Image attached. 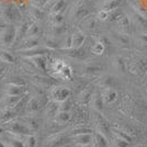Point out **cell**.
<instances>
[{
    "label": "cell",
    "instance_id": "cell-22",
    "mask_svg": "<svg viewBox=\"0 0 147 147\" xmlns=\"http://www.w3.org/2000/svg\"><path fill=\"white\" fill-rule=\"evenodd\" d=\"M6 68H7L6 64H3V63H1V61H0V76H1L2 74L5 73V70H6Z\"/></svg>",
    "mask_w": 147,
    "mask_h": 147
},
{
    "label": "cell",
    "instance_id": "cell-17",
    "mask_svg": "<svg viewBox=\"0 0 147 147\" xmlns=\"http://www.w3.org/2000/svg\"><path fill=\"white\" fill-rule=\"evenodd\" d=\"M7 84L16 85V86H25L24 80L22 79L21 77H12V78H10V80L7 81Z\"/></svg>",
    "mask_w": 147,
    "mask_h": 147
},
{
    "label": "cell",
    "instance_id": "cell-18",
    "mask_svg": "<svg viewBox=\"0 0 147 147\" xmlns=\"http://www.w3.org/2000/svg\"><path fill=\"white\" fill-rule=\"evenodd\" d=\"M82 41H84V36L81 35V34H75L73 36V44L74 47H77V46H79L80 44L82 43Z\"/></svg>",
    "mask_w": 147,
    "mask_h": 147
},
{
    "label": "cell",
    "instance_id": "cell-2",
    "mask_svg": "<svg viewBox=\"0 0 147 147\" xmlns=\"http://www.w3.org/2000/svg\"><path fill=\"white\" fill-rule=\"evenodd\" d=\"M17 26L10 24L5 26L0 31V44L5 47H12L14 40H16Z\"/></svg>",
    "mask_w": 147,
    "mask_h": 147
},
{
    "label": "cell",
    "instance_id": "cell-5",
    "mask_svg": "<svg viewBox=\"0 0 147 147\" xmlns=\"http://www.w3.org/2000/svg\"><path fill=\"white\" fill-rule=\"evenodd\" d=\"M26 92L25 86H16L7 84L5 87V94L7 96H23Z\"/></svg>",
    "mask_w": 147,
    "mask_h": 147
},
{
    "label": "cell",
    "instance_id": "cell-23",
    "mask_svg": "<svg viewBox=\"0 0 147 147\" xmlns=\"http://www.w3.org/2000/svg\"><path fill=\"white\" fill-rule=\"evenodd\" d=\"M7 131H6V129L2 126V125H0V135L1 134H3V133H6Z\"/></svg>",
    "mask_w": 147,
    "mask_h": 147
},
{
    "label": "cell",
    "instance_id": "cell-4",
    "mask_svg": "<svg viewBox=\"0 0 147 147\" xmlns=\"http://www.w3.org/2000/svg\"><path fill=\"white\" fill-rule=\"evenodd\" d=\"M22 43L18 44V47H16L17 51H29V49H35L37 45H38V40L36 37H32V36H28L26 38H23L21 41Z\"/></svg>",
    "mask_w": 147,
    "mask_h": 147
},
{
    "label": "cell",
    "instance_id": "cell-21",
    "mask_svg": "<svg viewBox=\"0 0 147 147\" xmlns=\"http://www.w3.org/2000/svg\"><path fill=\"white\" fill-rule=\"evenodd\" d=\"M49 0H31V2H32V5L34 7H42L44 5H46L47 2H49Z\"/></svg>",
    "mask_w": 147,
    "mask_h": 147
},
{
    "label": "cell",
    "instance_id": "cell-11",
    "mask_svg": "<svg viewBox=\"0 0 147 147\" xmlns=\"http://www.w3.org/2000/svg\"><path fill=\"white\" fill-rule=\"evenodd\" d=\"M65 7H66L65 0H55L51 6V11L53 13H59L65 9Z\"/></svg>",
    "mask_w": 147,
    "mask_h": 147
},
{
    "label": "cell",
    "instance_id": "cell-14",
    "mask_svg": "<svg viewBox=\"0 0 147 147\" xmlns=\"http://www.w3.org/2000/svg\"><path fill=\"white\" fill-rule=\"evenodd\" d=\"M3 142L6 143L7 147H25L24 143L20 140H17V138H8Z\"/></svg>",
    "mask_w": 147,
    "mask_h": 147
},
{
    "label": "cell",
    "instance_id": "cell-25",
    "mask_svg": "<svg viewBox=\"0 0 147 147\" xmlns=\"http://www.w3.org/2000/svg\"><path fill=\"white\" fill-rule=\"evenodd\" d=\"M18 2H19V3H20V2H21V0H18Z\"/></svg>",
    "mask_w": 147,
    "mask_h": 147
},
{
    "label": "cell",
    "instance_id": "cell-1",
    "mask_svg": "<svg viewBox=\"0 0 147 147\" xmlns=\"http://www.w3.org/2000/svg\"><path fill=\"white\" fill-rule=\"evenodd\" d=\"M8 133H11L13 135H28L31 134V132L29 129L26 127V125L24 124L23 121L19 120V119H12L8 122H5L1 124Z\"/></svg>",
    "mask_w": 147,
    "mask_h": 147
},
{
    "label": "cell",
    "instance_id": "cell-24",
    "mask_svg": "<svg viewBox=\"0 0 147 147\" xmlns=\"http://www.w3.org/2000/svg\"><path fill=\"white\" fill-rule=\"evenodd\" d=\"M0 147H7L6 143L3 141H1V140H0Z\"/></svg>",
    "mask_w": 147,
    "mask_h": 147
},
{
    "label": "cell",
    "instance_id": "cell-15",
    "mask_svg": "<svg viewBox=\"0 0 147 147\" xmlns=\"http://www.w3.org/2000/svg\"><path fill=\"white\" fill-rule=\"evenodd\" d=\"M40 26L36 24V23H33V24H31L29 26V29H28V32H26V35L28 36H32V37H35L37 36L38 34H40Z\"/></svg>",
    "mask_w": 147,
    "mask_h": 147
},
{
    "label": "cell",
    "instance_id": "cell-20",
    "mask_svg": "<svg viewBox=\"0 0 147 147\" xmlns=\"http://www.w3.org/2000/svg\"><path fill=\"white\" fill-rule=\"evenodd\" d=\"M31 11H32V14L35 17V18H38L41 19V17L43 16V12L41 11V9L38 8V7H32V9H31Z\"/></svg>",
    "mask_w": 147,
    "mask_h": 147
},
{
    "label": "cell",
    "instance_id": "cell-9",
    "mask_svg": "<svg viewBox=\"0 0 147 147\" xmlns=\"http://www.w3.org/2000/svg\"><path fill=\"white\" fill-rule=\"evenodd\" d=\"M53 97L56 101H64L69 96V91L64 87H57L53 90Z\"/></svg>",
    "mask_w": 147,
    "mask_h": 147
},
{
    "label": "cell",
    "instance_id": "cell-6",
    "mask_svg": "<svg viewBox=\"0 0 147 147\" xmlns=\"http://www.w3.org/2000/svg\"><path fill=\"white\" fill-rule=\"evenodd\" d=\"M23 96H5V98L2 99V104L5 108H10V109H14L18 103L23 99Z\"/></svg>",
    "mask_w": 147,
    "mask_h": 147
},
{
    "label": "cell",
    "instance_id": "cell-7",
    "mask_svg": "<svg viewBox=\"0 0 147 147\" xmlns=\"http://www.w3.org/2000/svg\"><path fill=\"white\" fill-rule=\"evenodd\" d=\"M23 122H24V124L26 125V127L29 129V131H30L31 133L37 131L38 127H40V121H38L35 117H33V115H28V117H25L24 119H23Z\"/></svg>",
    "mask_w": 147,
    "mask_h": 147
},
{
    "label": "cell",
    "instance_id": "cell-12",
    "mask_svg": "<svg viewBox=\"0 0 147 147\" xmlns=\"http://www.w3.org/2000/svg\"><path fill=\"white\" fill-rule=\"evenodd\" d=\"M29 58H31L32 63H33L36 67H38L40 69H42V70H45V63H46V61H45V57H44V56L36 55V56L29 57Z\"/></svg>",
    "mask_w": 147,
    "mask_h": 147
},
{
    "label": "cell",
    "instance_id": "cell-13",
    "mask_svg": "<svg viewBox=\"0 0 147 147\" xmlns=\"http://www.w3.org/2000/svg\"><path fill=\"white\" fill-rule=\"evenodd\" d=\"M38 109H40V103H38V101H37L36 99L34 98L31 99L30 101L25 104V111H28L30 114L36 112Z\"/></svg>",
    "mask_w": 147,
    "mask_h": 147
},
{
    "label": "cell",
    "instance_id": "cell-19",
    "mask_svg": "<svg viewBox=\"0 0 147 147\" xmlns=\"http://www.w3.org/2000/svg\"><path fill=\"white\" fill-rule=\"evenodd\" d=\"M63 21V17H61L59 13H53L52 16V22L55 25H58Z\"/></svg>",
    "mask_w": 147,
    "mask_h": 147
},
{
    "label": "cell",
    "instance_id": "cell-16",
    "mask_svg": "<svg viewBox=\"0 0 147 147\" xmlns=\"http://www.w3.org/2000/svg\"><path fill=\"white\" fill-rule=\"evenodd\" d=\"M36 143H37V140L34 135H32V134L26 135L25 142H24L25 147H36Z\"/></svg>",
    "mask_w": 147,
    "mask_h": 147
},
{
    "label": "cell",
    "instance_id": "cell-10",
    "mask_svg": "<svg viewBox=\"0 0 147 147\" xmlns=\"http://www.w3.org/2000/svg\"><path fill=\"white\" fill-rule=\"evenodd\" d=\"M17 111L14 110V109H10V108H5L3 110H2V113H1V117H0V120H1V122L5 123V122H8V121H10V120H12L14 117H17Z\"/></svg>",
    "mask_w": 147,
    "mask_h": 147
},
{
    "label": "cell",
    "instance_id": "cell-3",
    "mask_svg": "<svg viewBox=\"0 0 147 147\" xmlns=\"http://www.w3.org/2000/svg\"><path fill=\"white\" fill-rule=\"evenodd\" d=\"M0 16L5 21H8V22H16L18 21L19 18H21L17 7L13 5H6V6L1 7Z\"/></svg>",
    "mask_w": 147,
    "mask_h": 147
},
{
    "label": "cell",
    "instance_id": "cell-8",
    "mask_svg": "<svg viewBox=\"0 0 147 147\" xmlns=\"http://www.w3.org/2000/svg\"><path fill=\"white\" fill-rule=\"evenodd\" d=\"M0 61L3 64H16L17 58L10 51L0 49Z\"/></svg>",
    "mask_w": 147,
    "mask_h": 147
}]
</instances>
